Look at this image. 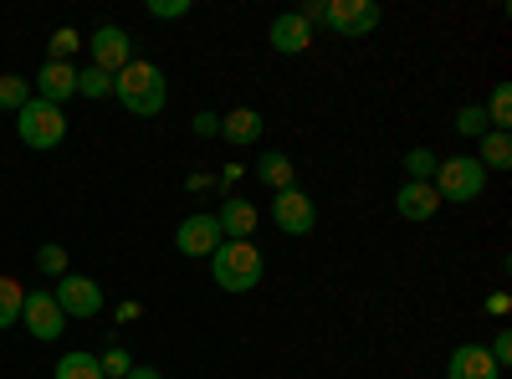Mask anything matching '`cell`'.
I'll use <instances>...</instances> for the list:
<instances>
[{
	"label": "cell",
	"mask_w": 512,
	"mask_h": 379,
	"mask_svg": "<svg viewBox=\"0 0 512 379\" xmlns=\"http://www.w3.org/2000/svg\"><path fill=\"white\" fill-rule=\"evenodd\" d=\"M113 98L134 113V118H159L164 103H169V82L154 62H128L118 77H113Z\"/></svg>",
	"instance_id": "cell-1"
},
{
	"label": "cell",
	"mask_w": 512,
	"mask_h": 379,
	"mask_svg": "<svg viewBox=\"0 0 512 379\" xmlns=\"http://www.w3.org/2000/svg\"><path fill=\"white\" fill-rule=\"evenodd\" d=\"M262 272H267V262L251 241H221L216 257H210V277H216L221 292H251L262 282Z\"/></svg>",
	"instance_id": "cell-2"
},
{
	"label": "cell",
	"mask_w": 512,
	"mask_h": 379,
	"mask_svg": "<svg viewBox=\"0 0 512 379\" xmlns=\"http://www.w3.org/2000/svg\"><path fill=\"white\" fill-rule=\"evenodd\" d=\"M431 185H436L441 205H472L487 190V170L477 164V154H451V159H441V170H436Z\"/></svg>",
	"instance_id": "cell-3"
},
{
	"label": "cell",
	"mask_w": 512,
	"mask_h": 379,
	"mask_svg": "<svg viewBox=\"0 0 512 379\" xmlns=\"http://www.w3.org/2000/svg\"><path fill=\"white\" fill-rule=\"evenodd\" d=\"M16 134H21V144H26V149H57V144L67 139V118H62V108H57V103L31 98V103L16 113Z\"/></svg>",
	"instance_id": "cell-4"
},
{
	"label": "cell",
	"mask_w": 512,
	"mask_h": 379,
	"mask_svg": "<svg viewBox=\"0 0 512 379\" xmlns=\"http://www.w3.org/2000/svg\"><path fill=\"white\" fill-rule=\"evenodd\" d=\"M379 21H384L379 0H328V11H323V26H333L338 36H349V41L369 36Z\"/></svg>",
	"instance_id": "cell-5"
},
{
	"label": "cell",
	"mask_w": 512,
	"mask_h": 379,
	"mask_svg": "<svg viewBox=\"0 0 512 379\" xmlns=\"http://www.w3.org/2000/svg\"><path fill=\"white\" fill-rule=\"evenodd\" d=\"M52 298H57V308H62L67 318H98V313H103V287H98L93 277H82V272L57 277Z\"/></svg>",
	"instance_id": "cell-6"
},
{
	"label": "cell",
	"mask_w": 512,
	"mask_h": 379,
	"mask_svg": "<svg viewBox=\"0 0 512 379\" xmlns=\"http://www.w3.org/2000/svg\"><path fill=\"white\" fill-rule=\"evenodd\" d=\"M226 236H221V226H216V210H195V216H185L180 221V231H175V251L180 257H216V246H221Z\"/></svg>",
	"instance_id": "cell-7"
},
{
	"label": "cell",
	"mask_w": 512,
	"mask_h": 379,
	"mask_svg": "<svg viewBox=\"0 0 512 379\" xmlns=\"http://www.w3.org/2000/svg\"><path fill=\"white\" fill-rule=\"evenodd\" d=\"M272 221H277V231H287V236H308V231L318 226V205H313L308 190L287 185V190H277V200H272Z\"/></svg>",
	"instance_id": "cell-8"
},
{
	"label": "cell",
	"mask_w": 512,
	"mask_h": 379,
	"mask_svg": "<svg viewBox=\"0 0 512 379\" xmlns=\"http://www.w3.org/2000/svg\"><path fill=\"white\" fill-rule=\"evenodd\" d=\"M88 52H93V67H98V72L118 77L128 62H134V41H128L123 26H98V31L88 36Z\"/></svg>",
	"instance_id": "cell-9"
},
{
	"label": "cell",
	"mask_w": 512,
	"mask_h": 379,
	"mask_svg": "<svg viewBox=\"0 0 512 379\" xmlns=\"http://www.w3.org/2000/svg\"><path fill=\"white\" fill-rule=\"evenodd\" d=\"M21 323L36 333L41 344H52V339H62L67 313L57 308V298H52V292H26V303H21Z\"/></svg>",
	"instance_id": "cell-10"
},
{
	"label": "cell",
	"mask_w": 512,
	"mask_h": 379,
	"mask_svg": "<svg viewBox=\"0 0 512 379\" xmlns=\"http://www.w3.org/2000/svg\"><path fill=\"white\" fill-rule=\"evenodd\" d=\"M31 93H36L41 103H57V108H62L67 98H77V67H72V62H41Z\"/></svg>",
	"instance_id": "cell-11"
},
{
	"label": "cell",
	"mask_w": 512,
	"mask_h": 379,
	"mask_svg": "<svg viewBox=\"0 0 512 379\" xmlns=\"http://www.w3.org/2000/svg\"><path fill=\"white\" fill-rule=\"evenodd\" d=\"M267 41H272V52L297 57V52H308V47H313V26H308L303 16H297V11H282V16H272Z\"/></svg>",
	"instance_id": "cell-12"
},
{
	"label": "cell",
	"mask_w": 512,
	"mask_h": 379,
	"mask_svg": "<svg viewBox=\"0 0 512 379\" xmlns=\"http://www.w3.org/2000/svg\"><path fill=\"white\" fill-rule=\"evenodd\" d=\"M216 226H221L226 241H251V231L262 226V210H256L251 200H241V195H226L221 210H216Z\"/></svg>",
	"instance_id": "cell-13"
},
{
	"label": "cell",
	"mask_w": 512,
	"mask_h": 379,
	"mask_svg": "<svg viewBox=\"0 0 512 379\" xmlns=\"http://www.w3.org/2000/svg\"><path fill=\"white\" fill-rule=\"evenodd\" d=\"M446 379H502V369L492 364L482 344H456L446 359Z\"/></svg>",
	"instance_id": "cell-14"
},
{
	"label": "cell",
	"mask_w": 512,
	"mask_h": 379,
	"mask_svg": "<svg viewBox=\"0 0 512 379\" xmlns=\"http://www.w3.org/2000/svg\"><path fill=\"white\" fill-rule=\"evenodd\" d=\"M395 210L405 221H431L441 210V195H436V185H425V180H405L395 190Z\"/></svg>",
	"instance_id": "cell-15"
},
{
	"label": "cell",
	"mask_w": 512,
	"mask_h": 379,
	"mask_svg": "<svg viewBox=\"0 0 512 379\" xmlns=\"http://www.w3.org/2000/svg\"><path fill=\"white\" fill-rule=\"evenodd\" d=\"M262 129H267V123H262V113H256V108H231L226 118H221V139L226 144H256V139H262Z\"/></svg>",
	"instance_id": "cell-16"
},
{
	"label": "cell",
	"mask_w": 512,
	"mask_h": 379,
	"mask_svg": "<svg viewBox=\"0 0 512 379\" xmlns=\"http://www.w3.org/2000/svg\"><path fill=\"white\" fill-rule=\"evenodd\" d=\"M477 164H482L487 175H492V170H512V134H507V129H487Z\"/></svg>",
	"instance_id": "cell-17"
},
{
	"label": "cell",
	"mask_w": 512,
	"mask_h": 379,
	"mask_svg": "<svg viewBox=\"0 0 512 379\" xmlns=\"http://www.w3.org/2000/svg\"><path fill=\"white\" fill-rule=\"evenodd\" d=\"M256 180H262L272 195H277V190H287V185H292V159H287L282 149H267L262 159H256Z\"/></svg>",
	"instance_id": "cell-18"
},
{
	"label": "cell",
	"mask_w": 512,
	"mask_h": 379,
	"mask_svg": "<svg viewBox=\"0 0 512 379\" xmlns=\"http://www.w3.org/2000/svg\"><path fill=\"white\" fill-rule=\"evenodd\" d=\"M21 303H26V287L16 277H0V328L21 323Z\"/></svg>",
	"instance_id": "cell-19"
},
{
	"label": "cell",
	"mask_w": 512,
	"mask_h": 379,
	"mask_svg": "<svg viewBox=\"0 0 512 379\" xmlns=\"http://www.w3.org/2000/svg\"><path fill=\"white\" fill-rule=\"evenodd\" d=\"M57 379H103L98 354H82V349L62 354V359H57Z\"/></svg>",
	"instance_id": "cell-20"
},
{
	"label": "cell",
	"mask_w": 512,
	"mask_h": 379,
	"mask_svg": "<svg viewBox=\"0 0 512 379\" xmlns=\"http://www.w3.org/2000/svg\"><path fill=\"white\" fill-rule=\"evenodd\" d=\"M31 98H36V93H31V82H26V77H16V72L0 77V108H6V113H21Z\"/></svg>",
	"instance_id": "cell-21"
},
{
	"label": "cell",
	"mask_w": 512,
	"mask_h": 379,
	"mask_svg": "<svg viewBox=\"0 0 512 379\" xmlns=\"http://www.w3.org/2000/svg\"><path fill=\"white\" fill-rule=\"evenodd\" d=\"M400 164H405V175H410V180H425V185H431V180H436V170H441V159H436L431 149H410Z\"/></svg>",
	"instance_id": "cell-22"
},
{
	"label": "cell",
	"mask_w": 512,
	"mask_h": 379,
	"mask_svg": "<svg viewBox=\"0 0 512 379\" xmlns=\"http://www.w3.org/2000/svg\"><path fill=\"white\" fill-rule=\"evenodd\" d=\"M482 113H487L492 129H507V123H512V88H507V82H497V88H492V103Z\"/></svg>",
	"instance_id": "cell-23"
},
{
	"label": "cell",
	"mask_w": 512,
	"mask_h": 379,
	"mask_svg": "<svg viewBox=\"0 0 512 379\" xmlns=\"http://www.w3.org/2000/svg\"><path fill=\"white\" fill-rule=\"evenodd\" d=\"M77 93H82V98H113V77L98 72V67H82V72H77Z\"/></svg>",
	"instance_id": "cell-24"
},
{
	"label": "cell",
	"mask_w": 512,
	"mask_h": 379,
	"mask_svg": "<svg viewBox=\"0 0 512 379\" xmlns=\"http://www.w3.org/2000/svg\"><path fill=\"white\" fill-rule=\"evenodd\" d=\"M82 47V36L72 31V26H57L52 31V41H47V62H72V52Z\"/></svg>",
	"instance_id": "cell-25"
},
{
	"label": "cell",
	"mask_w": 512,
	"mask_h": 379,
	"mask_svg": "<svg viewBox=\"0 0 512 379\" xmlns=\"http://www.w3.org/2000/svg\"><path fill=\"white\" fill-rule=\"evenodd\" d=\"M492 129L487 123V113L477 108V103H466V108H456V134H466V139H482Z\"/></svg>",
	"instance_id": "cell-26"
},
{
	"label": "cell",
	"mask_w": 512,
	"mask_h": 379,
	"mask_svg": "<svg viewBox=\"0 0 512 379\" xmlns=\"http://www.w3.org/2000/svg\"><path fill=\"white\" fill-rule=\"evenodd\" d=\"M98 369H103V379H123L128 369H134V354H128L123 344H113L108 354H98Z\"/></svg>",
	"instance_id": "cell-27"
},
{
	"label": "cell",
	"mask_w": 512,
	"mask_h": 379,
	"mask_svg": "<svg viewBox=\"0 0 512 379\" xmlns=\"http://www.w3.org/2000/svg\"><path fill=\"white\" fill-rule=\"evenodd\" d=\"M36 267L47 272V277H67V246H57V241H47L36 251Z\"/></svg>",
	"instance_id": "cell-28"
},
{
	"label": "cell",
	"mask_w": 512,
	"mask_h": 379,
	"mask_svg": "<svg viewBox=\"0 0 512 379\" xmlns=\"http://www.w3.org/2000/svg\"><path fill=\"white\" fill-rule=\"evenodd\" d=\"M149 16L154 21H180V16H190V0H149Z\"/></svg>",
	"instance_id": "cell-29"
},
{
	"label": "cell",
	"mask_w": 512,
	"mask_h": 379,
	"mask_svg": "<svg viewBox=\"0 0 512 379\" xmlns=\"http://www.w3.org/2000/svg\"><path fill=\"white\" fill-rule=\"evenodd\" d=\"M487 354H492V364H497V369H507V364H512V333H507V328L492 339V349H487Z\"/></svg>",
	"instance_id": "cell-30"
},
{
	"label": "cell",
	"mask_w": 512,
	"mask_h": 379,
	"mask_svg": "<svg viewBox=\"0 0 512 379\" xmlns=\"http://www.w3.org/2000/svg\"><path fill=\"white\" fill-rule=\"evenodd\" d=\"M195 134H200V139H216V134H221V118H216V113H195Z\"/></svg>",
	"instance_id": "cell-31"
},
{
	"label": "cell",
	"mask_w": 512,
	"mask_h": 379,
	"mask_svg": "<svg viewBox=\"0 0 512 379\" xmlns=\"http://www.w3.org/2000/svg\"><path fill=\"white\" fill-rule=\"evenodd\" d=\"M323 11H328V0H308V6H303V11H297V16H303V21L313 26V21H323Z\"/></svg>",
	"instance_id": "cell-32"
},
{
	"label": "cell",
	"mask_w": 512,
	"mask_h": 379,
	"mask_svg": "<svg viewBox=\"0 0 512 379\" xmlns=\"http://www.w3.org/2000/svg\"><path fill=\"white\" fill-rule=\"evenodd\" d=\"M507 308H512V298H507V292H492V298H487V313H492V318H502Z\"/></svg>",
	"instance_id": "cell-33"
},
{
	"label": "cell",
	"mask_w": 512,
	"mask_h": 379,
	"mask_svg": "<svg viewBox=\"0 0 512 379\" xmlns=\"http://www.w3.org/2000/svg\"><path fill=\"white\" fill-rule=\"evenodd\" d=\"M123 379H164V374H159V369H144V364H134V369H128Z\"/></svg>",
	"instance_id": "cell-34"
}]
</instances>
